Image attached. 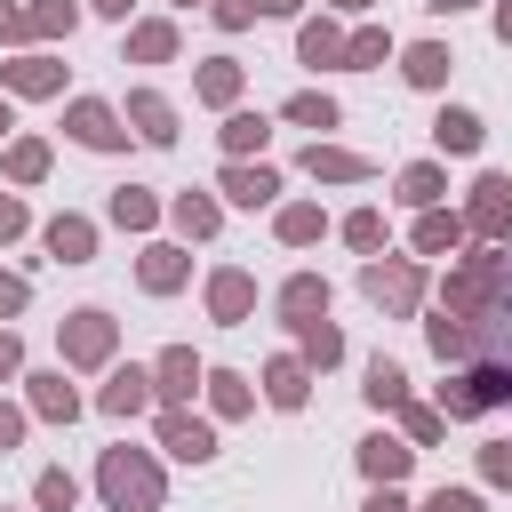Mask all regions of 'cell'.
Listing matches in <instances>:
<instances>
[{"instance_id": "cell-2", "label": "cell", "mask_w": 512, "mask_h": 512, "mask_svg": "<svg viewBox=\"0 0 512 512\" xmlns=\"http://www.w3.org/2000/svg\"><path fill=\"white\" fill-rule=\"evenodd\" d=\"M64 352H72V360H104V352H112V320H104V312H72Z\"/></svg>"}, {"instance_id": "cell-33", "label": "cell", "mask_w": 512, "mask_h": 512, "mask_svg": "<svg viewBox=\"0 0 512 512\" xmlns=\"http://www.w3.org/2000/svg\"><path fill=\"white\" fill-rule=\"evenodd\" d=\"M200 88H208V96H216V104H224V96H232V88H240V72H232V64H208V72H200Z\"/></svg>"}, {"instance_id": "cell-1", "label": "cell", "mask_w": 512, "mask_h": 512, "mask_svg": "<svg viewBox=\"0 0 512 512\" xmlns=\"http://www.w3.org/2000/svg\"><path fill=\"white\" fill-rule=\"evenodd\" d=\"M104 496H112V512H152V504H160V472H152L144 456L112 448V456H104Z\"/></svg>"}, {"instance_id": "cell-38", "label": "cell", "mask_w": 512, "mask_h": 512, "mask_svg": "<svg viewBox=\"0 0 512 512\" xmlns=\"http://www.w3.org/2000/svg\"><path fill=\"white\" fill-rule=\"evenodd\" d=\"M216 384V408H248V392H240V376H208Z\"/></svg>"}, {"instance_id": "cell-50", "label": "cell", "mask_w": 512, "mask_h": 512, "mask_svg": "<svg viewBox=\"0 0 512 512\" xmlns=\"http://www.w3.org/2000/svg\"><path fill=\"white\" fill-rule=\"evenodd\" d=\"M0 136H8V104H0Z\"/></svg>"}, {"instance_id": "cell-35", "label": "cell", "mask_w": 512, "mask_h": 512, "mask_svg": "<svg viewBox=\"0 0 512 512\" xmlns=\"http://www.w3.org/2000/svg\"><path fill=\"white\" fill-rule=\"evenodd\" d=\"M280 232H288V240H312V232H320V208H288Z\"/></svg>"}, {"instance_id": "cell-23", "label": "cell", "mask_w": 512, "mask_h": 512, "mask_svg": "<svg viewBox=\"0 0 512 512\" xmlns=\"http://www.w3.org/2000/svg\"><path fill=\"white\" fill-rule=\"evenodd\" d=\"M304 64H336V32L328 24H304Z\"/></svg>"}, {"instance_id": "cell-29", "label": "cell", "mask_w": 512, "mask_h": 512, "mask_svg": "<svg viewBox=\"0 0 512 512\" xmlns=\"http://www.w3.org/2000/svg\"><path fill=\"white\" fill-rule=\"evenodd\" d=\"M344 232H352V248H376V240H384V216H376V208H360Z\"/></svg>"}, {"instance_id": "cell-42", "label": "cell", "mask_w": 512, "mask_h": 512, "mask_svg": "<svg viewBox=\"0 0 512 512\" xmlns=\"http://www.w3.org/2000/svg\"><path fill=\"white\" fill-rule=\"evenodd\" d=\"M8 232H24V208H16V200H0V240H8Z\"/></svg>"}, {"instance_id": "cell-26", "label": "cell", "mask_w": 512, "mask_h": 512, "mask_svg": "<svg viewBox=\"0 0 512 512\" xmlns=\"http://www.w3.org/2000/svg\"><path fill=\"white\" fill-rule=\"evenodd\" d=\"M296 328H304V352L312 360H336V328L328 320H296Z\"/></svg>"}, {"instance_id": "cell-43", "label": "cell", "mask_w": 512, "mask_h": 512, "mask_svg": "<svg viewBox=\"0 0 512 512\" xmlns=\"http://www.w3.org/2000/svg\"><path fill=\"white\" fill-rule=\"evenodd\" d=\"M16 432H24V416H16V408H0V448H16Z\"/></svg>"}, {"instance_id": "cell-39", "label": "cell", "mask_w": 512, "mask_h": 512, "mask_svg": "<svg viewBox=\"0 0 512 512\" xmlns=\"http://www.w3.org/2000/svg\"><path fill=\"white\" fill-rule=\"evenodd\" d=\"M256 16V0H216V24H248Z\"/></svg>"}, {"instance_id": "cell-47", "label": "cell", "mask_w": 512, "mask_h": 512, "mask_svg": "<svg viewBox=\"0 0 512 512\" xmlns=\"http://www.w3.org/2000/svg\"><path fill=\"white\" fill-rule=\"evenodd\" d=\"M96 8H104V16H128V0H96Z\"/></svg>"}, {"instance_id": "cell-24", "label": "cell", "mask_w": 512, "mask_h": 512, "mask_svg": "<svg viewBox=\"0 0 512 512\" xmlns=\"http://www.w3.org/2000/svg\"><path fill=\"white\" fill-rule=\"evenodd\" d=\"M288 120H304V128H328V120H336V104H328V96H296V104H288Z\"/></svg>"}, {"instance_id": "cell-20", "label": "cell", "mask_w": 512, "mask_h": 512, "mask_svg": "<svg viewBox=\"0 0 512 512\" xmlns=\"http://www.w3.org/2000/svg\"><path fill=\"white\" fill-rule=\"evenodd\" d=\"M176 280H184L176 248H152V256H144V288H176Z\"/></svg>"}, {"instance_id": "cell-14", "label": "cell", "mask_w": 512, "mask_h": 512, "mask_svg": "<svg viewBox=\"0 0 512 512\" xmlns=\"http://www.w3.org/2000/svg\"><path fill=\"white\" fill-rule=\"evenodd\" d=\"M280 304H288V320H312V312H328V288H320V280H288Z\"/></svg>"}, {"instance_id": "cell-4", "label": "cell", "mask_w": 512, "mask_h": 512, "mask_svg": "<svg viewBox=\"0 0 512 512\" xmlns=\"http://www.w3.org/2000/svg\"><path fill=\"white\" fill-rule=\"evenodd\" d=\"M224 192H232L240 208H264V200L280 192V176H272V168H224Z\"/></svg>"}, {"instance_id": "cell-37", "label": "cell", "mask_w": 512, "mask_h": 512, "mask_svg": "<svg viewBox=\"0 0 512 512\" xmlns=\"http://www.w3.org/2000/svg\"><path fill=\"white\" fill-rule=\"evenodd\" d=\"M8 168H16V176H40V168H48V152H40V144H16V152H8Z\"/></svg>"}, {"instance_id": "cell-28", "label": "cell", "mask_w": 512, "mask_h": 512, "mask_svg": "<svg viewBox=\"0 0 512 512\" xmlns=\"http://www.w3.org/2000/svg\"><path fill=\"white\" fill-rule=\"evenodd\" d=\"M176 224H184V232H208V224H216V208H208V200H192V192H184V200H176Z\"/></svg>"}, {"instance_id": "cell-18", "label": "cell", "mask_w": 512, "mask_h": 512, "mask_svg": "<svg viewBox=\"0 0 512 512\" xmlns=\"http://www.w3.org/2000/svg\"><path fill=\"white\" fill-rule=\"evenodd\" d=\"M440 72H448V48H408V80L416 88H432Z\"/></svg>"}, {"instance_id": "cell-13", "label": "cell", "mask_w": 512, "mask_h": 512, "mask_svg": "<svg viewBox=\"0 0 512 512\" xmlns=\"http://www.w3.org/2000/svg\"><path fill=\"white\" fill-rule=\"evenodd\" d=\"M432 136H440V152H472V144H480V120H472V112H440Z\"/></svg>"}, {"instance_id": "cell-41", "label": "cell", "mask_w": 512, "mask_h": 512, "mask_svg": "<svg viewBox=\"0 0 512 512\" xmlns=\"http://www.w3.org/2000/svg\"><path fill=\"white\" fill-rule=\"evenodd\" d=\"M488 480H512V448H488Z\"/></svg>"}, {"instance_id": "cell-51", "label": "cell", "mask_w": 512, "mask_h": 512, "mask_svg": "<svg viewBox=\"0 0 512 512\" xmlns=\"http://www.w3.org/2000/svg\"><path fill=\"white\" fill-rule=\"evenodd\" d=\"M336 8H368V0H336Z\"/></svg>"}, {"instance_id": "cell-12", "label": "cell", "mask_w": 512, "mask_h": 512, "mask_svg": "<svg viewBox=\"0 0 512 512\" xmlns=\"http://www.w3.org/2000/svg\"><path fill=\"white\" fill-rule=\"evenodd\" d=\"M408 456H416V448H400V440H368V448H360L368 480H400V472H408Z\"/></svg>"}, {"instance_id": "cell-19", "label": "cell", "mask_w": 512, "mask_h": 512, "mask_svg": "<svg viewBox=\"0 0 512 512\" xmlns=\"http://www.w3.org/2000/svg\"><path fill=\"white\" fill-rule=\"evenodd\" d=\"M304 168H312V176H360V160H352V152H328V144H312Z\"/></svg>"}, {"instance_id": "cell-27", "label": "cell", "mask_w": 512, "mask_h": 512, "mask_svg": "<svg viewBox=\"0 0 512 512\" xmlns=\"http://www.w3.org/2000/svg\"><path fill=\"white\" fill-rule=\"evenodd\" d=\"M112 216H120V224H152V200H144V192H136V184H128V192H120V200H112Z\"/></svg>"}, {"instance_id": "cell-10", "label": "cell", "mask_w": 512, "mask_h": 512, "mask_svg": "<svg viewBox=\"0 0 512 512\" xmlns=\"http://www.w3.org/2000/svg\"><path fill=\"white\" fill-rule=\"evenodd\" d=\"M248 296H256V288H248V272H216V288H208L216 320H240V312H248Z\"/></svg>"}, {"instance_id": "cell-6", "label": "cell", "mask_w": 512, "mask_h": 512, "mask_svg": "<svg viewBox=\"0 0 512 512\" xmlns=\"http://www.w3.org/2000/svg\"><path fill=\"white\" fill-rule=\"evenodd\" d=\"M48 248H56L64 264H88V248H96V232H88L80 216H56V224H48Z\"/></svg>"}, {"instance_id": "cell-17", "label": "cell", "mask_w": 512, "mask_h": 512, "mask_svg": "<svg viewBox=\"0 0 512 512\" xmlns=\"http://www.w3.org/2000/svg\"><path fill=\"white\" fill-rule=\"evenodd\" d=\"M400 392H408V376H400L392 360H376V368H368V400H376V408H392Z\"/></svg>"}, {"instance_id": "cell-15", "label": "cell", "mask_w": 512, "mask_h": 512, "mask_svg": "<svg viewBox=\"0 0 512 512\" xmlns=\"http://www.w3.org/2000/svg\"><path fill=\"white\" fill-rule=\"evenodd\" d=\"M192 376H200V368H192V352H168V360H160V376H152V384H160V392H168V400H184V392H192Z\"/></svg>"}, {"instance_id": "cell-5", "label": "cell", "mask_w": 512, "mask_h": 512, "mask_svg": "<svg viewBox=\"0 0 512 512\" xmlns=\"http://www.w3.org/2000/svg\"><path fill=\"white\" fill-rule=\"evenodd\" d=\"M72 136H80V144H96V152H112V144H120V128H112V112H104V104H72Z\"/></svg>"}, {"instance_id": "cell-40", "label": "cell", "mask_w": 512, "mask_h": 512, "mask_svg": "<svg viewBox=\"0 0 512 512\" xmlns=\"http://www.w3.org/2000/svg\"><path fill=\"white\" fill-rule=\"evenodd\" d=\"M0 312H24V280H8V272H0Z\"/></svg>"}, {"instance_id": "cell-32", "label": "cell", "mask_w": 512, "mask_h": 512, "mask_svg": "<svg viewBox=\"0 0 512 512\" xmlns=\"http://www.w3.org/2000/svg\"><path fill=\"white\" fill-rule=\"evenodd\" d=\"M8 80H16V88H56V72H48V64H40V56H24V64H16V72H8Z\"/></svg>"}, {"instance_id": "cell-25", "label": "cell", "mask_w": 512, "mask_h": 512, "mask_svg": "<svg viewBox=\"0 0 512 512\" xmlns=\"http://www.w3.org/2000/svg\"><path fill=\"white\" fill-rule=\"evenodd\" d=\"M224 144H232V152H248V144H264V120H256V112H240V120H224Z\"/></svg>"}, {"instance_id": "cell-8", "label": "cell", "mask_w": 512, "mask_h": 512, "mask_svg": "<svg viewBox=\"0 0 512 512\" xmlns=\"http://www.w3.org/2000/svg\"><path fill=\"white\" fill-rule=\"evenodd\" d=\"M128 120H136L152 144H168V136H176V112H168L160 96H128Z\"/></svg>"}, {"instance_id": "cell-36", "label": "cell", "mask_w": 512, "mask_h": 512, "mask_svg": "<svg viewBox=\"0 0 512 512\" xmlns=\"http://www.w3.org/2000/svg\"><path fill=\"white\" fill-rule=\"evenodd\" d=\"M424 512H480V496H472V488H440Z\"/></svg>"}, {"instance_id": "cell-9", "label": "cell", "mask_w": 512, "mask_h": 512, "mask_svg": "<svg viewBox=\"0 0 512 512\" xmlns=\"http://www.w3.org/2000/svg\"><path fill=\"white\" fill-rule=\"evenodd\" d=\"M504 192H512L504 176H488V184H480V200H472V224H480V232H504V216H512V200H504Z\"/></svg>"}, {"instance_id": "cell-7", "label": "cell", "mask_w": 512, "mask_h": 512, "mask_svg": "<svg viewBox=\"0 0 512 512\" xmlns=\"http://www.w3.org/2000/svg\"><path fill=\"white\" fill-rule=\"evenodd\" d=\"M368 296H376V304H408V296H416V272H408V264H368Z\"/></svg>"}, {"instance_id": "cell-45", "label": "cell", "mask_w": 512, "mask_h": 512, "mask_svg": "<svg viewBox=\"0 0 512 512\" xmlns=\"http://www.w3.org/2000/svg\"><path fill=\"white\" fill-rule=\"evenodd\" d=\"M496 32H504V40H512V0H496Z\"/></svg>"}, {"instance_id": "cell-22", "label": "cell", "mask_w": 512, "mask_h": 512, "mask_svg": "<svg viewBox=\"0 0 512 512\" xmlns=\"http://www.w3.org/2000/svg\"><path fill=\"white\" fill-rule=\"evenodd\" d=\"M456 232H464L456 216H424V232H416V248H424V256H432V248H456Z\"/></svg>"}, {"instance_id": "cell-44", "label": "cell", "mask_w": 512, "mask_h": 512, "mask_svg": "<svg viewBox=\"0 0 512 512\" xmlns=\"http://www.w3.org/2000/svg\"><path fill=\"white\" fill-rule=\"evenodd\" d=\"M0 376H16V336H0Z\"/></svg>"}, {"instance_id": "cell-48", "label": "cell", "mask_w": 512, "mask_h": 512, "mask_svg": "<svg viewBox=\"0 0 512 512\" xmlns=\"http://www.w3.org/2000/svg\"><path fill=\"white\" fill-rule=\"evenodd\" d=\"M256 8H272V16H288V8H296V0H256Z\"/></svg>"}, {"instance_id": "cell-3", "label": "cell", "mask_w": 512, "mask_h": 512, "mask_svg": "<svg viewBox=\"0 0 512 512\" xmlns=\"http://www.w3.org/2000/svg\"><path fill=\"white\" fill-rule=\"evenodd\" d=\"M160 440H168V456H184V464H208V456H216V432H208V424H192V416H168V424H160Z\"/></svg>"}, {"instance_id": "cell-34", "label": "cell", "mask_w": 512, "mask_h": 512, "mask_svg": "<svg viewBox=\"0 0 512 512\" xmlns=\"http://www.w3.org/2000/svg\"><path fill=\"white\" fill-rule=\"evenodd\" d=\"M400 192H408V200H432V192H440V168H408Z\"/></svg>"}, {"instance_id": "cell-16", "label": "cell", "mask_w": 512, "mask_h": 512, "mask_svg": "<svg viewBox=\"0 0 512 512\" xmlns=\"http://www.w3.org/2000/svg\"><path fill=\"white\" fill-rule=\"evenodd\" d=\"M32 400H40V416H72V408H80L64 376H32Z\"/></svg>"}, {"instance_id": "cell-49", "label": "cell", "mask_w": 512, "mask_h": 512, "mask_svg": "<svg viewBox=\"0 0 512 512\" xmlns=\"http://www.w3.org/2000/svg\"><path fill=\"white\" fill-rule=\"evenodd\" d=\"M432 8H440V16H448V8H464V0H432Z\"/></svg>"}, {"instance_id": "cell-21", "label": "cell", "mask_w": 512, "mask_h": 512, "mask_svg": "<svg viewBox=\"0 0 512 512\" xmlns=\"http://www.w3.org/2000/svg\"><path fill=\"white\" fill-rule=\"evenodd\" d=\"M264 384H272V400H280V408H296V400H304V368H296V360H280Z\"/></svg>"}, {"instance_id": "cell-31", "label": "cell", "mask_w": 512, "mask_h": 512, "mask_svg": "<svg viewBox=\"0 0 512 512\" xmlns=\"http://www.w3.org/2000/svg\"><path fill=\"white\" fill-rule=\"evenodd\" d=\"M168 48H176L168 24H144V32H136V56H168Z\"/></svg>"}, {"instance_id": "cell-30", "label": "cell", "mask_w": 512, "mask_h": 512, "mask_svg": "<svg viewBox=\"0 0 512 512\" xmlns=\"http://www.w3.org/2000/svg\"><path fill=\"white\" fill-rule=\"evenodd\" d=\"M40 504H48V512H72V480H64V472H40Z\"/></svg>"}, {"instance_id": "cell-11", "label": "cell", "mask_w": 512, "mask_h": 512, "mask_svg": "<svg viewBox=\"0 0 512 512\" xmlns=\"http://www.w3.org/2000/svg\"><path fill=\"white\" fill-rule=\"evenodd\" d=\"M144 384H152V376H144V368H120V376H112V384H104V408H112V416H128V408H144V400H152V392H144Z\"/></svg>"}, {"instance_id": "cell-46", "label": "cell", "mask_w": 512, "mask_h": 512, "mask_svg": "<svg viewBox=\"0 0 512 512\" xmlns=\"http://www.w3.org/2000/svg\"><path fill=\"white\" fill-rule=\"evenodd\" d=\"M368 512H408V504H400V496H392V488H384V496H376V504H368Z\"/></svg>"}]
</instances>
